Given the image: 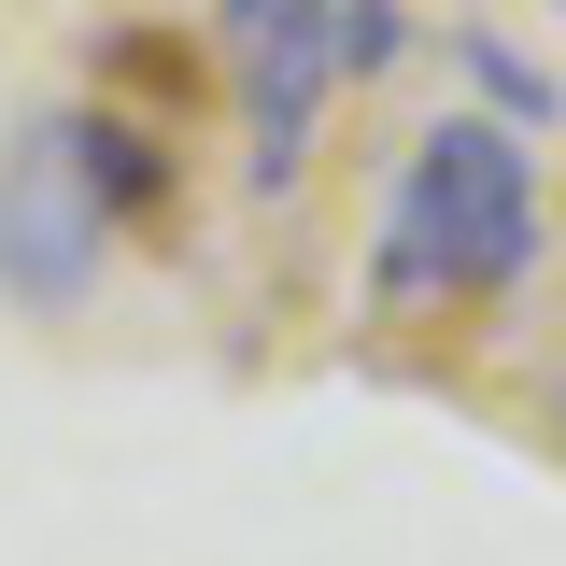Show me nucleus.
Listing matches in <instances>:
<instances>
[{
	"mask_svg": "<svg viewBox=\"0 0 566 566\" xmlns=\"http://www.w3.org/2000/svg\"><path fill=\"white\" fill-rule=\"evenodd\" d=\"M326 85H340V71H326V29H312V43H270V57H241V114H255V185H297V156H312V114H326Z\"/></svg>",
	"mask_w": 566,
	"mask_h": 566,
	"instance_id": "obj_3",
	"label": "nucleus"
},
{
	"mask_svg": "<svg viewBox=\"0 0 566 566\" xmlns=\"http://www.w3.org/2000/svg\"><path fill=\"white\" fill-rule=\"evenodd\" d=\"M99 241H114V199L85 185L71 128H29L0 156V283L14 297H85L99 283Z\"/></svg>",
	"mask_w": 566,
	"mask_h": 566,
	"instance_id": "obj_2",
	"label": "nucleus"
},
{
	"mask_svg": "<svg viewBox=\"0 0 566 566\" xmlns=\"http://www.w3.org/2000/svg\"><path fill=\"white\" fill-rule=\"evenodd\" d=\"M538 270V156L495 128V114H439L397 170V212L368 241L382 297H495V283Z\"/></svg>",
	"mask_w": 566,
	"mask_h": 566,
	"instance_id": "obj_1",
	"label": "nucleus"
},
{
	"mask_svg": "<svg viewBox=\"0 0 566 566\" xmlns=\"http://www.w3.org/2000/svg\"><path fill=\"white\" fill-rule=\"evenodd\" d=\"M397 57H411L397 0H326V71H397Z\"/></svg>",
	"mask_w": 566,
	"mask_h": 566,
	"instance_id": "obj_5",
	"label": "nucleus"
},
{
	"mask_svg": "<svg viewBox=\"0 0 566 566\" xmlns=\"http://www.w3.org/2000/svg\"><path fill=\"white\" fill-rule=\"evenodd\" d=\"M57 128H71V156H85V185L114 199V227L170 199V170H156V142H142V128H114V114H57Z\"/></svg>",
	"mask_w": 566,
	"mask_h": 566,
	"instance_id": "obj_4",
	"label": "nucleus"
}]
</instances>
